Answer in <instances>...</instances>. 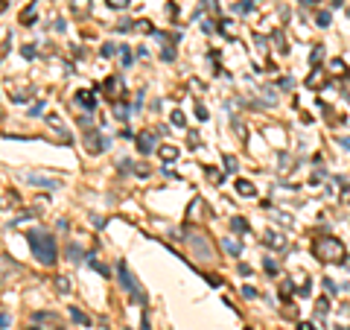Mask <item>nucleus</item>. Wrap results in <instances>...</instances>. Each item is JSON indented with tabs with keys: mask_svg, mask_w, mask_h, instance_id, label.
Returning <instances> with one entry per match:
<instances>
[{
	"mask_svg": "<svg viewBox=\"0 0 350 330\" xmlns=\"http://www.w3.org/2000/svg\"><path fill=\"white\" fill-rule=\"evenodd\" d=\"M26 240H29V249H32V254H35V260H38L41 266H53V263H55V257H58V246H55V240H53L50 234H44V231H32Z\"/></svg>",
	"mask_w": 350,
	"mask_h": 330,
	"instance_id": "nucleus-1",
	"label": "nucleus"
},
{
	"mask_svg": "<svg viewBox=\"0 0 350 330\" xmlns=\"http://www.w3.org/2000/svg\"><path fill=\"white\" fill-rule=\"evenodd\" d=\"M313 254L315 260L321 263H345L348 260V252H345V243L339 237H318L313 243Z\"/></svg>",
	"mask_w": 350,
	"mask_h": 330,
	"instance_id": "nucleus-2",
	"label": "nucleus"
},
{
	"mask_svg": "<svg viewBox=\"0 0 350 330\" xmlns=\"http://www.w3.org/2000/svg\"><path fill=\"white\" fill-rule=\"evenodd\" d=\"M187 246H190L193 257H199V260H204V263L213 260V246H210L207 234H202V231H190V234H187Z\"/></svg>",
	"mask_w": 350,
	"mask_h": 330,
	"instance_id": "nucleus-3",
	"label": "nucleus"
},
{
	"mask_svg": "<svg viewBox=\"0 0 350 330\" xmlns=\"http://www.w3.org/2000/svg\"><path fill=\"white\" fill-rule=\"evenodd\" d=\"M117 275H120V284H123L126 290H129V295H131L134 301H140V304H143V301H146V295H143V290L137 287V278H134V275L129 272V266H126L123 260L117 263Z\"/></svg>",
	"mask_w": 350,
	"mask_h": 330,
	"instance_id": "nucleus-4",
	"label": "nucleus"
},
{
	"mask_svg": "<svg viewBox=\"0 0 350 330\" xmlns=\"http://www.w3.org/2000/svg\"><path fill=\"white\" fill-rule=\"evenodd\" d=\"M29 330H64L58 313H35L29 319Z\"/></svg>",
	"mask_w": 350,
	"mask_h": 330,
	"instance_id": "nucleus-5",
	"label": "nucleus"
},
{
	"mask_svg": "<svg viewBox=\"0 0 350 330\" xmlns=\"http://www.w3.org/2000/svg\"><path fill=\"white\" fill-rule=\"evenodd\" d=\"M105 146H108V140H105L96 129H85V149H88L91 155H99Z\"/></svg>",
	"mask_w": 350,
	"mask_h": 330,
	"instance_id": "nucleus-6",
	"label": "nucleus"
},
{
	"mask_svg": "<svg viewBox=\"0 0 350 330\" xmlns=\"http://www.w3.org/2000/svg\"><path fill=\"white\" fill-rule=\"evenodd\" d=\"M15 275H20V266H18L15 260H9L6 254H0V287H3V284H9Z\"/></svg>",
	"mask_w": 350,
	"mask_h": 330,
	"instance_id": "nucleus-7",
	"label": "nucleus"
},
{
	"mask_svg": "<svg viewBox=\"0 0 350 330\" xmlns=\"http://www.w3.org/2000/svg\"><path fill=\"white\" fill-rule=\"evenodd\" d=\"M29 184H35V187H47V190H55L58 187V178H50V175H41V173H26L23 175Z\"/></svg>",
	"mask_w": 350,
	"mask_h": 330,
	"instance_id": "nucleus-8",
	"label": "nucleus"
},
{
	"mask_svg": "<svg viewBox=\"0 0 350 330\" xmlns=\"http://www.w3.org/2000/svg\"><path fill=\"white\" fill-rule=\"evenodd\" d=\"M76 102H79V108H85V111H93V108H96V99H93L91 91H79V94H76Z\"/></svg>",
	"mask_w": 350,
	"mask_h": 330,
	"instance_id": "nucleus-9",
	"label": "nucleus"
},
{
	"mask_svg": "<svg viewBox=\"0 0 350 330\" xmlns=\"http://www.w3.org/2000/svg\"><path fill=\"white\" fill-rule=\"evenodd\" d=\"M152 146H155V137H152L149 132H140V135H137V149H140L143 155H149Z\"/></svg>",
	"mask_w": 350,
	"mask_h": 330,
	"instance_id": "nucleus-10",
	"label": "nucleus"
},
{
	"mask_svg": "<svg viewBox=\"0 0 350 330\" xmlns=\"http://www.w3.org/2000/svg\"><path fill=\"white\" fill-rule=\"evenodd\" d=\"M237 193H239V196H245V199H254V196H257L254 184H251V181H242V178L237 181Z\"/></svg>",
	"mask_w": 350,
	"mask_h": 330,
	"instance_id": "nucleus-11",
	"label": "nucleus"
},
{
	"mask_svg": "<svg viewBox=\"0 0 350 330\" xmlns=\"http://www.w3.org/2000/svg\"><path fill=\"white\" fill-rule=\"evenodd\" d=\"M266 246H272V249H277V252H280V249H286V240H283L280 234L269 231V234H266Z\"/></svg>",
	"mask_w": 350,
	"mask_h": 330,
	"instance_id": "nucleus-12",
	"label": "nucleus"
},
{
	"mask_svg": "<svg viewBox=\"0 0 350 330\" xmlns=\"http://www.w3.org/2000/svg\"><path fill=\"white\" fill-rule=\"evenodd\" d=\"M158 155H161L164 161H172V158H178V149H175V146H161Z\"/></svg>",
	"mask_w": 350,
	"mask_h": 330,
	"instance_id": "nucleus-13",
	"label": "nucleus"
},
{
	"mask_svg": "<svg viewBox=\"0 0 350 330\" xmlns=\"http://www.w3.org/2000/svg\"><path fill=\"white\" fill-rule=\"evenodd\" d=\"M315 313H318V316H321V319H324V316H327V313H330V301H327V298H324V295H321V298H318V301H315Z\"/></svg>",
	"mask_w": 350,
	"mask_h": 330,
	"instance_id": "nucleus-14",
	"label": "nucleus"
},
{
	"mask_svg": "<svg viewBox=\"0 0 350 330\" xmlns=\"http://www.w3.org/2000/svg\"><path fill=\"white\" fill-rule=\"evenodd\" d=\"M231 228H234V231H239V234H245V231H248V222H245V219H239V216H234V219H231Z\"/></svg>",
	"mask_w": 350,
	"mask_h": 330,
	"instance_id": "nucleus-15",
	"label": "nucleus"
},
{
	"mask_svg": "<svg viewBox=\"0 0 350 330\" xmlns=\"http://www.w3.org/2000/svg\"><path fill=\"white\" fill-rule=\"evenodd\" d=\"M70 319H73V322H79V325H88V322H91V319H88L85 313H79L76 307H70Z\"/></svg>",
	"mask_w": 350,
	"mask_h": 330,
	"instance_id": "nucleus-16",
	"label": "nucleus"
},
{
	"mask_svg": "<svg viewBox=\"0 0 350 330\" xmlns=\"http://www.w3.org/2000/svg\"><path fill=\"white\" fill-rule=\"evenodd\" d=\"M321 58H324V47H321V44H318V47H315V50H313V53H310V61H313V64H318V61H321Z\"/></svg>",
	"mask_w": 350,
	"mask_h": 330,
	"instance_id": "nucleus-17",
	"label": "nucleus"
},
{
	"mask_svg": "<svg viewBox=\"0 0 350 330\" xmlns=\"http://www.w3.org/2000/svg\"><path fill=\"white\" fill-rule=\"evenodd\" d=\"M32 18H35V9H32V6H26V9L20 12V23H29Z\"/></svg>",
	"mask_w": 350,
	"mask_h": 330,
	"instance_id": "nucleus-18",
	"label": "nucleus"
},
{
	"mask_svg": "<svg viewBox=\"0 0 350 330\" xmlns=\"http://www.w3.org/2000/svg\"><path fill=\"white\" fill-rule=\"evenodd\" d=\"M114 114H117V120H126V117H129V108H126L123 102H117V105H114Z\"/></svg>",
	"mask_w": 350,
	"mask_h": 330,
	"instance_id": "nucleus-19",
	"label": "nucleus"
},
{
	"mask_svg": "<svg viewBox=\"0 0 350 330\" xmlns=\"http://www.w3.org/2000/svg\"><path fill=\"white\" fill-rule=\"evenodd\" d=\"M169 120H172V126H178V129H184V123H187L181 111H172V117H169Z\"/></svg>",
	"mask_w": 350,
	"mask_h": 330,
	"instance_id": "nucleus-20",
	"label": "nucleus"
},
{
	"mask_svg": "<svg viewBox=\"0 0 350 330\" xmlns=\"http://www.w3.org/2000/svg\"><path fill=\"white\" fill-rule=\"evenodd\" d=\"M55 287H58V292H64V295L70 292V281H67V278H58V281H55Z\"/></svg>",
	"mask_w": 350,
	"mask_h": 330,
	"instance_id": "nucleus-21",
	"label": "nucleus"
},
{
	"mask_svg": "<svg viewBox=\"0 0 350 330\" xmlns=\"http://www.w3.org/2000/svg\"><path fill=\"white\" fill-rule=\"evenodd\" d=\"M88 263H91V266H93V269H96V272H99V275H108V266H102V263H99V260H93V257H91V260H88Z\"/></svg>",
	"mask_w": 350,
	"mask_h": 330,
	"instance_id": "nucleus-22",
	"label": "nucleus"
},
{
	"mask_svg": "<svg viewBox=\"0 0 350 330\" xmlns=\"http://www.w3.org/2000/svg\"><path fill=\"white\" fill-rule=\"evenodd\" d=\"M225 249H228L231 254H239V243H234V240H225Z\"/></svg>",
	"mask_w": 350,
	"mask_h": 330,
	"instance_id": "nucleus-23",
	"label": "nucleus"
},
{
	"mask_svg": "<svg viewBox=\"0 0 350 330\" xmlns=\"http://www.w3.org/2000/svg\"><path fill=\"white\" fill-rule=\"evenodd\" d=\"M67 257H70V260H79V257H82L79 246H70V249H67Z\"/></svg>",
	"mask_w": 350,
	"mask_h": 330,
	"instance_id": "nucleus-24",
	"label": "nucleus"
},
{
	"mask_svg": "<svg viewBox=\"0 0 350 330\" xmlns=\"http://www.w3.org/2000/svg\"><path fill=\"white\" fill-rule=\"evenodd\" d=\"M73 9L85 15V12H88V0H73Z\"/></svg>",
	"mask_w": 350,
	"mask_h": 330,
	"instance_id": "nucleus-25",
	"label": "nucleus"
},
{
	"mask_svg": "<svg viewBox=\"0 0 350 330\" xmlns=\"http://www.w3.org/2000/svg\"><path fill=\"white\" fill-rule=\"evenodd\" d=\"M105 3H108L111 9H126V6H129V0H105Z\"/></svg>",
	"mask_w": 350,
	"mask_h": 330,
	"instance_id": "nucleus-26",
	"label": "nucleus"
},
{
	"mask_svg": "<svg viewBox=\"0 0 350 330\" xmlns=\"http://www.w3.org/2000/svg\"><path fill=\"white\" fill-rule=\"evenodd\" d=\"M99 53H102V56H114V53H117V47H114V44H102V50H99Z\"/></svg>",
	"mask_w": 350,
	"mask_h": 330,
	"instance_id": "nucleus-27",
	"label": "nucleus"
},
{
	"mask_svg": "<svg viewBox=\"0 0 350 330\" xmlns=\"http://www.w3.org/2000/svg\"><path fill=\"white\" fill-rule=\"evenodd\" d=\"M263 266H266V272H269V275H277V263H275V260H266Z\"/></svg>",
	"mask_w": 350,
	"mask_h": 330,
	"instance_id": "nucleus-28",
	"label": "nucleus"
},
{
	"mask_svg": "<svg viewBox=\"0 0 350 330\" xmlns=\"http://www.w3.org/2000/svg\"><path fill=\"white\" fill-rule=\"evenodd\" d=\"M318 23L327 26V23H330V12H318Z\"/></svg>",
	"mask_w": 350,
	"mask_h": 330,
	"instance_id": "nucleus-29",
	"label": "nucleus"
},
{
	"mask_svg": "<svg viewBox=\"0 0 350 330\" xmlns=\"http://www.w3.org/2000/svg\"><path fill=\"white\" fill-rule=\"evenodd\" d=\"M225 170H228V173H234V170H237V161H234V158H231V155H228V158H225Z\"/></svg>",
	"mask_w": 350,
	"mask_h": 330,
	"instance_id": "nucleus-30",
	"label": "nucleus"
},
{
	"mask_svg": "<svg viewBox=\"0 0 350 330\" xmlns=\"http://www.w3.org/2000/svg\"><path fill=\"white\" fill-rule=\"evenodd\" d=\"M9 325H12V319H9L6 313H0V330H6V328H9Z\"/></svg>",
	"mask_w": 350,
	"mask_h": 330,
	"instance_id": "nucleus-31",
	"label": "nucleus"
},
{
	"mask_svg": "<svg viewBox=\"0 0 350 330\" xmlns=\"http://www.w3.org/2000/svg\"><path fill=\"white\" fill-rule=\"evenodd\" d=\"M330 67H333V70H339V73H345V61H342V58H336Z\"/></svg>",
	"mask_w": 350,
	"mask_h": 330,
	"instance_id": "nucleus-32",
	"label": "nucleus"
},
{
	"mask_svg": "<svg viewBox=\"0 0 350 330\" xmlns=\"http://www.w3.org/2000/svg\"><path fill=\"white\" fill-rule=\"evenodd\" d=\"M41 111H44V102H35V105L29 108V114H32V117H35V114H41Z\"/></svg>",
	"mask_w": 350,
	"mask_h": 330,
	"instance_id": "nucleus-33",
	"label": "nucleus"
},
{
	"mask_svg": "<svg viewBox=\"0 0 350 330\" xmlns=\"http://www.w3.org/2000/svg\"><path fill=\"white\" fill-rule=\"evenodd\" d=\"M196 117H199V120H207V108H202V105H196Z\"/></svg>",
	"mask_w": 350,
	"mask_h": 330,
	"instance_id": "nucleus-34",
	"label": "nucleus"
},
{
	"mask_svg": "<svg viewBox=\"0 0 350 330\" xmlns=\"http://www.w3.org/2000/svg\"><path fill=\"white\" fill-rule=\"evenodd\" d=\"M23 56H26V58H32V56H35V47H32V44H26V47H23Z\"/></svg>",
	"mask_w": 350,
	"mask_h": 330,
	"instance_id": "nucleus-35",
	"label": "nucleus"
},
{
	"mask_svg": "<svg viewBox=\"0 0 350 330\" xmlns=\"http://www.w3.org/2000/svg\"><path fill=\"white\" fill-rule=\"evenodd\" d=\"M324 287H327V292H336V281H330V278H327V281H324Z\"/></svg>",
	"mask_w": 350,
	"mask_h": 330,
	"instance_id": "nucleus-36",
	"label": "nucleus"
},
{
	"mask_svg": "<svg viewBox=\"0 0 350 330\" xmlns=\"http://www.w3.org/2000/svg\"><path fill=\"white\" fill-rule=\"evenodd\" d=\"M298 330H315V328H313L310 322H304V325H298Z\"/></svg>",
	"mask_w": 350,
	"mask_h": 330,
	"instance_id": "nucleus-37",
	"label": "nucleus"
},
{
	"mask_svg": "<svg viewBox=\"0 0 350 330\" xmlns=\"http://www.w3.org/2000/svg\"><path fill=\"white\" fill-rule=\"evenodd\" d=\"M143 330H152L149 328V316H146V313H143Z\"/></svg>",
	"mask_w": 350,
	"mask_h": 330,
	"instance_id": "nucleus-38",
	"label": "nucleus"
}]
</instances>
